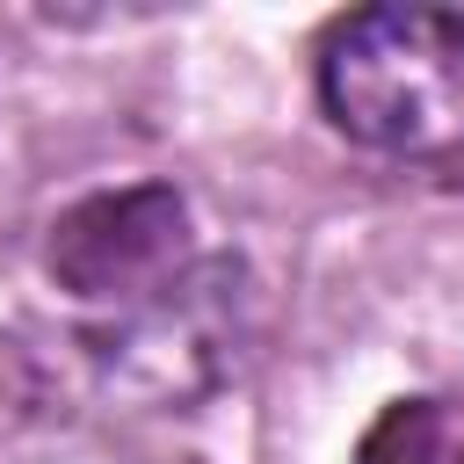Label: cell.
I'll use <instances>...</instances> for the list:
<instances>
[{
  "label": "cell",
  "instance_id": "6da1fadb",
  "mask_svg": "<svg viewBox=\"0 0 464 464\" xmlns=\"http://www.w3.org/2000/svg\"><path fill=\"white\" fill-rule=\"evenodd\" d=\"M326 116L384 160L464 152V14L450 7H362L319 44Z\"/></svg>",
  "mask_w": 464,
  "mask_h": 464
},
{
  "label": "cell",
  "instance_id": "7a4b0ae2",
  "mask_svg": "<svg viewBox=\"0 0 464 464\" xmlns=\"http://www.w3.org/2000/svg\"><path fill=\"white\" fill-rule=\"evenodd\" d=\"M44 268L58 290H72L80 304L94 312H130L160 290H174L188 268H196V246H188V203L160 181H138V188H102L87 203H72L58 225H51V246H44Z\"/></svg>",
  "mask_w": 464,
  "mask_h": 464
},
{
  "label": "cell",
  "instance_id": "3957f363",
  "mask_svg": "<svg viewBox=\"0 0 464 464\" xmlns=\"http://www.w3.org/2000/svg\"><path fill=\"white\" fill-rule=\"evenodd\" d=\"M239 355V276L225 261H196L174 290L94 326V362L109 384L138 399H196Z\"/></svg>",
  "mask_w": 464,
  "mask_h": 464
},
{
  "label": "cell",
  "instance_id": "277c9868",
  "mask_svg": "<svg viewBox=\"0 0 464 464\" xmlns=\"http://www.w3.org/2000/svg\"><path fill=\"white\" fill-rule=\"evenodd\" d=\"M355 464H464V413L442 399H399L362 435Z\"/></svg>",
  "mask_w": 464,
  "mask_h": 464
}]
</instances>
